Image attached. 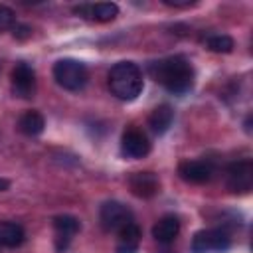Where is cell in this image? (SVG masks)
Wrapping results in <instances>:
<instances>
[{"label":"cell","mask_w":253,"mask_h":253,"mask_svg":"<svg viewBox=\"0 0 253 253\" xmlns=\"http://www.w3.org/2000/svg\"><path fill=\"white\" fill-rule=\"evenodd\" d=\"M152 79L174 95H184L194 87V69L184 55H172L150 63Z\"/></svg>","instance_id":"6da1fadb"},{"label":"cell","mask_w":253,"mask_h":253,"mask_svg":"<svg viewBox=\"0 0 253 253\" xmlns=\"http://www.w3.org/2000/svg\"><path fill=\"white\" fill-rule=\"evenodd\" d=\"M144 87L142 71L132 61H119L109 71V89L121 101H134Z\"/></svg>","instance_id":"7a4b0ae2"},{"label":"cell","mask_w":253,"mask_h":253,"mask_svg":"<svg viewBox=\"0 0 253 253\" xmlns=\"http://www.w3.org/2000/svg\"><path fill=\"white\" fill-rule=\"evenodd\" d=\"M53 79L67 91H81L89 81V71L79 59H59L53 65Z\"/></svg>","instance_id":"3957f363"},{"label":"cell","mask_w":253,"mask_h":253,"mask_svg":"<svg viewBox=\"0 0 253 253\" xmlns=\"http://www.w3.org/2000/svg\"><path fill=\"white\" fill-rule=\"evenodd\" d=\"M231 245V235L223 227L202 229L192 239V253H223Z\"/></svg>","instance_id":"277c9868"},{"label":"cell","mask_w":253,"mask_h":253,"mask_svg":"<svg viewBox=\"0 0 253 253\" xmlns=\"http://www.w3.org/2000/svg\"><path fill=\"white\" fill-rule=\"evenodd\" d=\"M99 219H101L103 229H107V231H117V233H119L125 225L132 223V211H130L125 204H121V202H117V200H111V202H105V204L101 206Z\"/></svg>","instance_id":"5b68a950"},{"label":"cell","mask_w":253,"mask_h":253,"mask_svg":"<svg viewBox=\"0 0 253 253\" xmlns=\"http://www.w3.org/2000/svg\"><path fill=\"white\" fill-rule=\"evenodd\" d=\"M225 180H227V188L231 192L247 194L253 186V162L251 160L231 162L225 170Z\"/></svg>","instance_id":"8992f818"},{"label":"cell","mask_w":253,"mask_h":253,"mask_svg":"<svg viewBox=\"0 0 253 253\" xmlns=\"http://www.w3.org/2000/svg\"><path fill=\"white\" fill-rule=\"evenodd\" d=\"M12 93L20 99H32L36 93V71L26 61L16 63L12 69Z\"/></svg>","instance_id":"52a82bcc"},{"label":"cell","mask_w":253,"mask_h":253,"mask_svg":"<svg viewBox=\"0 0 253 253\" xmlns=\"http://www.w3.org/2000/svg\"><path fill=\"white\" fill-rule=\"evenodd\" d=\"M121 152L126 158H144L150 152V140L148 136L138 128H128L123 132L121 138Z\"/></svg>","instance_id":"ba28073f"},{"label":"cell","mask_w":253,"mask_h":253,"mask_svg":"<svg viewBox=\"0 0 253 253\" xmlns=\"http://www.w3.org/2000/svg\"><path fill=\"white\" fill-rule=\"evenodd\" d=\"M73 12L85 20L93 22H111L119 14V6L115 2H97V4H79L73 8Z\"/></svg>","instance_id":"9c48e42d"},{"label":"cell","mask_w":253,"mask_h":253,"mask_svg":"<svg viewBox=\"0 0 253 253\" xmlns=\"http://www.w3.org/2000/svg\"><path fill=\"white\" fill-rule=\"evenodd\" d=\"M178 174L190 184H206L213 176V166L206 160H186L178 166Z\"/></svg>","instance_id":"30bf717a"},{"label":"cell","mask_w":253,"mask_h":253,"mask_svg":"<svg viewBox=\"0 0 253 253\" xmlns=\"http://www.w3.org/2000/svg\"><path fill=\"white\" fill-rule=\"evenodd\" d=\"M128 186H130V192L134 196H138V198H152L158 192L160 182H158V176L154 172H134L128 178Z\"/></svg>","instance_id":"8fae6325"},{"label":"cell","mask_w":253,"mask_h":253,"mask_svg":"<svg viewBox=\"0 0 253 253\" xmlns=\"http://www.w3.org/2000/svg\"><path fill=\"white\" fill-rule=\"evenodd\" d=\"M79 219L73 215H57L53 217V229H55V247L57 251L65 249L71 241V237L79 231Z\"/></svg>","instance_id":"7c38bea8"},{"label":"cell","mask_w":253,"mask_h":253,"mask_svg":"<svg viewBox=\"0 0 253 253\" xmlns=\"http://www.w3.org/2000/svg\"><path fill=\"white\" fill-rule=\"evenodd\" d=\"M140 227L132 221L128 225H125L121 231H119V241H117V247H115V253H136L138 251V245H140Z\"/></svg>","instance_id":"4fadbf2b"},{"label":"cell","mask_w":253,"mask_h":253,"mask_svg":"<svg viewBox=\"0 0 253 253\" xmlns=\"http://www.w3.org/2000/svg\"><path fill=\"white\" fill-rule=\"evenodd\" d=\"M180 233V221L176 215H164L160 217L152 227V237L158 243H170Z\"/></svg>","instance_id":"5bb4252c"},{"label":"cell","mask_w":253,"mask_h":253,"mask_svg":"<svg viewBox=\"0 0 253 253\" xmlns=\"http://www.w3.org/2000/svg\"><path fill=\"white\" fill-rule=\"evenodd\" d=\"M26 239V231L16 221H0V247H20Z\"/></svg>","instance_id":"9a60e30c"},{"label":"cell","mask_w":253,"mask_h":253,"mask_svg":"<svg viewBox=\"0 0 253 253\" xmlns=\"http://www.w3.org/2000/svg\"><path fill=\"white\" fill-rule=\"evenodd\" d=\"M172 121H174V111L170 105H158L148 117V125L156 134H164L170 128Z\"/></svg>","instance_id":"2e32d148"},{"label":"cell","mask_w":253,"mask_h":253,"mask_svg":"<svg viewBox=\"0 0 253 253\" xmlns=\"http://www.w3.org/2000/svg\"><path fill=\"white\" fill-rule=\"evenodd\" d=\"M43 126H45V119L38 111H26L18 121V128L26 136H38L43 130Z\"/></svg>","instance_id":"e0dca14e"},{"label":"cell","mask_w":253,"mask_h":253,"mask_svg":"<svg viewBox=\"0 0 253 253\" xmlns=\"http://www.w3.org/2000/svg\"><path fill=\"white\" fill-rule=\"evenodd\" d=\"M206 45H208V49H211L215 53H229L233 49V40L225 34H215L206 40Z\"/></svg>","instance_id":"ac0fdd59"},{"label":"cell","mask_w":253,"mask_h":253,"mask_svg":"<svg viewBox=\"0 0 253 253\" xmlns=\"http://www.w3.org/2000/svg\"><path fill=\"white\" fill-rule=\"evenodd\" d=\"M16 26V14L12 8L0 4V32H6Z\"/></svg>","instance_id":"d6986e66"},{"label":"cell","mask_w":253,"mask_h":253,"mask_svg":"<svg viewBox=\"0 0 253 253\" xmlns=\"http://www.w3.org/2000/svg\"><path fill=\"white\" fill-rule=\"evenodd\" d=\"M166 6H172V8H188V6H194L196 2L192 0H162Z\"/></svg>","instance_id":"ffe728a7"},{"label":"cell","mask_w":253,"mask_h":253,"mask_svg":"<svg viewBox=\"0 0 253 253\" xmlns=\"http://www.w3.org/2000/svg\"><path fill=\"white\" fill-rule=\"evenodd\" d=\"M12 30H14V36H18V38H28L30 36V28L28 26H18L16 24Z\"/></svg>","instance_id":"44dd1931"},{"label":"cell","mask_w":253,"mask_h":253,"mask_svg":"<svg viewBox=\"0 0 253 253\" xmlns=\"http://www.w3.org/2000/svg\"><path fill=\"white\" fill-rule=\"evenodd\" d=\"M8 186H10V182H8V180H4V178H0V192L8 190Z\"/></svg>","instance_id":"7402d4cb"}]
</instances>
